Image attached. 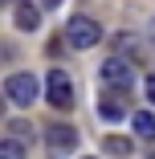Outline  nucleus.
Here are the masks:
<instances>
[{
  "label": "nucleus",
  "mask_w": 155,
  "mask_h": 159,
  "mask_svg": "<svg viewBox=\"0 0 155 159\" xmlns=\"http://www.w3.org/2000/svg\"><path fill=\"white\" fill-rule=\"evenodd\" d=\"M147 98L155 102V78H147Z\"/></svg>",
  "instance_id": "13"
},
{
  "label": "nucleus",
  "mask_w": 155,
  "mask_h": 159,
  "mask_svg": "<svg viewBox=\"0 0 155 159\" xmlns=\"http://www.w3.org/2000/svg\"><path fill=\"white\" fill-rule=\"evenodd\" d=\"M86 159H98V155H86Z\"/></svg>",
  "instance_id": "15"
},
{
  "label": "nucleus",
  "mask_w": 155,
  "mask_h": 159,
  "mask_svg": "<svg viewBox=\"0 0 155 159\" xmlns=\"http://www.w3.org/2000/svg\"><path fill=\"white\" fill-rule=\"evenodd\" d=\"M106 151H110V155H131V139H122V135H106Z\"/></svg>",
  "instance_id": "9"
},
{
  "label": "nucleus",
  "mask_w": 155,
  "mask_h": 159,
  "mask_svg": "<svg viewBox=\"0 0 155 159\" xmlns=\"http://www.w3.org/2000/svg\"><path fill=\"white\" fill-rule=\"evenodd\" d=\"M151 159H155V151H151Z\"/></svg>",
  "instance_id": "16"
},
{
  "label": "nucleus",
  "mask_w": 155,
  "mask_h": 159,
  "mask_svg": "<svg viewBox=\"0 0 155 159\" xmlns=\"http://www.w3.org/2000/svg\"><path fill=\"white\" fill-rule=\"evenodd\" d=\"M102 86L114 90V94H131L135 90V70H131V61H122V57H106L102 61V70H98Z\"/></svg>",
  "instance_id": "1"
},
{
  "label": "nucleus",
  "mask_w": 155,
  "mask_h": 159,
  "mask_svg": "<svg viewBox=\"0 0 155 159\" xmlns=\"http://www.w3.org/2000/svg\"><path fill=\"white\" fill-rule=\"evenodd\" d=\"M74 147H78V131H74V126H49V131H45V151L53 159H66Z\"/></svg>",
  "instance_id": "5"
},
{
  "label": "nucleus",
  "mask_w": 155,
  "mask_h": 159,
  "mask_svg": "<svg viewBox=\"0 0 155 159\" xmlns=\"http://www.w3.org/2000/svg\"><path fill=\"white\" fill-rule=\"evenodd\" d=\"M131 126H135L139 139H155V114L151 110H135L131 114Z\"/></svg>",
  "instance_id": "8"
},
{
  "label": "nucleus",
  "mask_w": 155,
  "mask_h": 159,
  "mask_svg": "<svg viewBox=\"0 0 155 159\" xmlns=\"http://www.w3.org/2000/svg\"><path fill=\"white\" fill-rule=\"evenodd\" d=\"M114 45H118L122 53H127V49L135 53V33H118V41H114Z\"/></svg>",
  "instance_id": "11"
},
{
  "label": "nucleus",
  "mask_w": 155,
  "mask_h": 159,
  "mask_svg": "<svg viewBox=\"0 0 155 159\" xmlns=\"http://www.w3.org/2000/svg\"><path fill=\"white\" fill-rule=\"evenodd\" d=\"M66 41H70L74 49H94V45L102 41V25L90 20V16H70V25H66Z\"/></svg>",
  "instance_id": "3"
},
{
  "label": "nucleus",
  "mask_w": 155,
  "mask_h": 159,
  "mask_svg": "<svg viewBox=\"0 0 155 159\" xmlns=\"http://www.w3.org/2000/svg\"><path fill=\"white\" fill-rule=\"evenodd\" d=\"M0 159H25L21 143H16V139H0Z\"/></svg>",
  "instance_id": "10"
},
{
  "label": "nucleus",
  "mask_w": 155,
  "mask_h": 159,
  "mask_svg": "<svg viewBox=\"0 0 155 159\" xmlns=\"http://www.w3.org/2000/svg\"><path fill=\"white\" fill-rule=\"evenodd\" d=\"M66 0H41V8H61Z\"/></svg>",
  "instance_id": "12"
},
{
  "label": "nucleus",
  "mask_w": 155,
  "mask_h": 159,
  "mask_svg": "<svg viewBox=\"0 0 155 159\" xmlns=\"http://www.w3.org/2000/svg\"><path fill=\"white\" fill-rule=\"evenodd\" d=\"M12 25L25 29V33H33V29L41 25V12H37L33 4H16V8H12Z\"/></svg>",
  "instance_id": "7"
},
{
  "label": "nucleus",
  "mask_w": 155,
  "mask_h": 159,
  "mask_svg": "<svg viewBox=\"0 0 155 159\" xmlns=\"http://www.w3.org/2000/svg\"><path fill=\"white\" fill-rule=\"evenodd\" d=\"M45 98H49L53 110H70V106H74V78H70L66 70H49V78H45Z\"/></svg>",
  "instance_id": "2"
},
{
  "label": "nucleus",
  "mask_w": 155,
  "mask_h": 159,
  "mask_svg": "<svg viewBox=\"0 0 155 159\" xmlns=\"http://www.w3.org/2000/svg\"><path fill=\"white\" fill-rule=\"evenodd\" d=\"M98 114H102L106 122H118V118H127V94H114V90L98 94Z\"/></svg>",
  "instance_id": "6"
},
{
  "label": "nucleus",
  "mask_w": 155,
  "mask_h": 159,
  "mask_svg": "<svg viewBox=\"0 0 155 159\" xmlns=\"http://www.w3.org/2000/svg\"><path fill=\"white\" fill-rule=\"evenodd\" d=\"M151 37H155V16H151Z\"/></svg>",
  "instance_id": "14"
},
{
  "label": "nucleus",
  "mask_w": 155,
  "mask_h": 159,
  "mask_svg": "<svg viewBox=\"0 0 155 159\" xmlns=\"http://www.w3.org/2000/svg\"><path fill=\"white\" fill-rule=\"evenodd\" d=\"M4 94H8L12 106H33L37 94H41V86H37L33 74H8V78H4Z\"/></svg>",
  "instance_id": "4"
}]
</instances>
